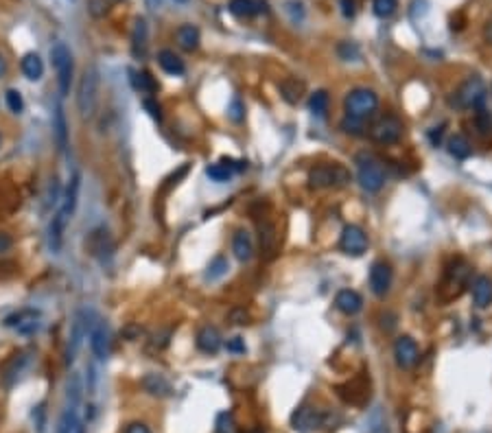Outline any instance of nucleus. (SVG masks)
I'll use <instances>...</instances> for the list:
<instances>
[{
  "label": "nucleus",
  "mask_w": 492,
  "mask_h": 433,
  "mask_svg": "<svg viewBox=\"0 0 492 433\" xmlns=\"http://www.w3.org/2000/svg\"><path fill=\"white\" fill-rule=\"evenodd\" d=\"M77 405H68L66 407V412L62 414L59 418V427H57V433H75V427H77Z\"/></svg>",
  "instance_id": "e433bc0d"
},
{
  "label": "nucleus",
  "mask_w": 492,
  "mask_h": 433,
  "mask_svg": "<svg viewBox=\"0 0 492 433\" xmlns=\"http://www.w3.org/2000/svg\"><path fill=\"white\" fill-rule=\"evenodd\" d=\"M328 105H330V97H328L326 90H315L313 95L309 97V110L315 116H326Z\"/></svg>",
  "instance_id": "72a5a7b5"
},
{
  "label": "nucleus",
  "mask_w": 492,
  "mask_h": 433,
  "mask_svg": "<svg viewBox=\"0 0 492 433\" xmlns=\"http://www.w3.org/2000/svg\"><path fill=\"white\" fill-rule=\"evenodd\" d=\"M490 92H492V86H490Z\"/></svg>",
  "instance_id": "bf43d9fd"
},
{
  "label": "nucleus",
  "mask_w": 492,
  "mask_h": 433,
  "mask_svg": "<svg viewBox=\"0 0 492 433\" xmlns=\"http://www.w3.org/2000/svg\"><path fill=\"white\" fill-rule=\"evenodd\" d=\"M53 127H55V138H57L59 151H66L68 149V121H66V114H64L62 105H57L55 118H53Z\"/></svg>",
  "instance_id": "c756f323"
},
{
  "label": "nucleus",
  "mask_w": 492,
  "mask_h": 433,
  "mask_svg": "<svg viewBox=\"0 0 492 433\" xmlns=\"http://www.w3.org/2000/svg\"><path fill=\"white\" fill-rule=\"evenodd\" d=\"M337 52H339V57L343 61H357L359 57H361V50H359V46L354 42H341L337 46Z\"/></svg>",
  "instance_id": "a19ab883"
},
{
  "label": "nucleus",
  "mask_w": 492,
  "mask_h": 433,
  "mask_svg": "<svg viewBox=\"0 0 492 433\" xmlns=\"http://www.w3.org/2000/svg\"><path fill=\"white\" fill-rule=\"evenodd\" d=\"M88 339H90V350L97 359H108L110 354V331L105 322H92L88 326Z\"/></svg>",
  "instance_id": "ddd939ff"
},
{
  "label": "nucleus",
  "mask_w": 492,
  "mask_h": 433,
  "mask_svg": "<svg viewBox=\"0 0 492 433\" xmlns=\"http://www.w3.org/2000/svg\"><path fill=\"white\" fill-rule=\"evenodd\" d=\"M50 59H53V66H55V73H57L59 95L68 97L70 86H73V52L64 42H57L50 48Z\"/></svg>",
  "instance_id": "423d86ee"
},
{
  "label": "nucleus",
  "mask_w": 492,
  "mask_h": 433,
  "mask_svg": "<svg viewBox=\"0 0 492 433\" xmlns=\"http://www.w3.org/2000/svg\"><path fill=\"white\" fill-rule=\"evenodd\" d=\"M7 328H13L18 335L29 337L33 335L37 328H39V313L35 309H20V311H13L11 315H7L5 322Z\"/></svg>",
  "instance_id": "f8f14e48"
},
{
  "label": "nucleus",
  "mask_w": 492,
  "mask_h": 433,
  "mask_svg": "<svg viewBox=\"0 0 492 433\" xmlns=\"http://www.w3.org/2000/svg\"><path fill=\"white\" fill-rule=\"evenodd\" d=\"M0 147H3V138H0Z\"/></svg>",
  "instance_id": "13d9d810"
},
{
  "label": "nucleus",
  "mask_w": 492,
  "mask_h": 433,
  "mask_svg": "<svg viewBox=\"0 0 492 433\" xmlns=\"http://www.w3.org/2000/svg\"><path fill=\"white\" fill-rule=\"evenodd\" d=\"M442 134H444V125H440V127H433V129L429 131V140H431L433 147H437V144H440V138H442Z\"/></svg>",
  "instance_id": "8fccbe9b"
},
{
  "label": "nucleus",
  "mask_w": 492,
  "mask_h": 433,
  "mask_svg": "<svg viewBox=\"0 0 492 433\" xmlns=\"http://www.w3.org/2000/svg\"><path fill=\"white\" fill-rule=\"evenodd\" d=\"M147 46H149L147 22H144L142 18H138L134 22V29H131V52H134V57H138V59L147 57Z\"/></svg>",
  "instance_id": "6ab92c4d"
},
{
  "label": "nucleus",
  "mask_w": 492,
  "mask_h": 433,
  "mask_svg": "<svg viewBox=\"0 0 492 433\" xmlns=\"http://www.w3.org/2000/svg\"><path fill=\"white\" fill-rule=\"evenodd\" d=\"M341 13H343V18H354L357 0H341Z\"/></svg>",
  "instance_id": "de8ad7c7"
},
{
  "label": "nucleus",
  "mask_w": 492,
  "mask_h": 433,
  "mask_svg": "<svg viewBox=\"0 0 492 433\" xmlns=\"http://www.w3.org/2000/svg\"><path fill=\"white\" fill-rule=\"evenodd\" d=\"M341 131H346V134H352V136H361L363 134V123H359L354 121V118H348V116H343V121H341Z\"/></svg>",
  "instance_id": "37998d69"
},
{
  "label": "nucleus",
  "mask_w": 492,
  "mask_h": 433,
  "mask_svg": "<svg viewBox=\"0 0 492 433\" xmlns=\"http://www.w3.org/2000/svg\"><path fill=\"white\" fill-rule=\"evenodd\" d=\"M471 294L477 309H488L492 302V280L488 276H477L471 285Z\"/></svg>",
  "instance_id": "412c9836"
},
{
  "label": "nucleus",
  "mask_w": 492,
  "mask_h": 433,
  "mask_svg": "<svg viewBox=\"0 0 492 433\" xmlns=\"http://www.w3.org/2000/svg\"><path fill=\"white\" fill-rule=\"evenodd\" d=\"M232 254L238 262H249L254 256V241L247 230H236L232 236Z\"/></svg>",
  "instance_id": "aec40b11"
},
{
  "label": "nucleus",
  "mask_w": 492,
  "mask_h": 433,
  "mask_svg": "<svg viewBox=\"0 0 492 433\" xmlns=\"http://www.w3.org/2000/svg\"><path fill=\"white\" fill-rule=\"evenodd\" d=\"M5 75H7V61L3 55H0V77H5Z\"/></svg>",
  "instance_id": "864d4df0"
},
{
  "label": "nucleus",
  "mask_w": 492,
  "mask_h": 433,
  "mask_svg": "<svg viewBox=\"0 0 492 433\" xmlns=\"http://www.w3.org/2000/svg\"><path fill=\"white\" fill-rule=\"evenodd\" d=\"M20 68H22V75L29 79V81H39V79L44 77V61L42 57L37 55V52H26L20 61Z\"/></svg>",
  "instance_id": "a878e982"
},
{
  "label": "nucleus",
  "mask_w": 492,
  "mask_h": 433,
  "mask_svg": "<svg viewBox=\"0 0 492 433\" xmlns=\"http://www.w3.org/2000/svg\"><path fill=\"white\" fill-rule=\"evenodd\" d=\"M176 3H186V0H176Z\"/></svg>",
  "instance_id": "4d7b16f0"
},
{
  "label": "nucleus",
  "mask_w": 492,
  "mask_h": 433,
  "mask_svg": "<svg viewBox=\"0 0 492 433\" xmlns=\"http://www.w3.org/2000/svg\"><path fill=\"white\" fill-rule=\"evenodd\" d=\"M26 361H29V357L26 354H16L7 365H5V370H3V378H5V383L11 385L13 381H16L22 372V367L26 365Z\"/></svg>",
  "instance_id": "473e14b6"
},
{
  "label": "nucleus",
  "mask_w": 492,
  "mask_h": 433,
  "mask_svg": "<svg viewBox=\"0 0 492 433\" xmlns=\"http://www.w3.org/2000/svg\"><path fill=\"white\" fill-rule=\"evenodd\" d=\"M176 42L182 50L186 52H193L199 48V42H202V33L195 24H182L180 29L176 31Z\"/></svg>",
  "instance_id": "5701e85b"
},
{
  "label": "nucleus",
  "mask_w": 492,
  "mask_h": 433,
  "mask_svg": "<svg viewBox=\"0 0 492 433\" xmlns=\"http://www.w3.org/2000/svg\"><path fill=\"white\" fill-rule=\"evenodd\" d=\"M258 232H261V247L265 252H272L278 243V234H276V228L272 223H258Z\"/></svg>",
  "instance_id": "c9c22d12"
},
{
  "label": "nucleus",
  "mask_w": 492,
  "mask_h": 433,
  "mask_svg": "<svg viewBox=\"0 0 492 433\" xmlns=\"http://www.w3.org/2000/svg\"><path fill=\"white\" fill-rule=\"evenodd\" d=\"M99 86H101L99 70L95 68V66H90V68L84 70L82 81H79V88H77V108H79V114H82L84 118H92L97 114Z\"/></svg>",
  "instance_id": "7ed1b4c3"
},
{
  "label": "nucleus",
  "mask_w": 492,
  "mask_h": 433,
  "mask_svg": "<svg viewBox=\"0 0 492 433\" xmlns=\"http://www.w3.org/2000/svg\"><path fill=\"white\" fill-rule=\"evenodd\" d=\"M392 280H394V273H392V265L385 260H375L370 267V291L375 294L377 298H385L390 294L392 289Z\"/></svg>",
  "instance_id": "9b49d317"
},
{
  "label": "nucleus",
  "mask_w": 492,
  "mask_h": 433,
  "mask_svg": "<svg viewBox=\"0 0 492 433\" xmlns=\"http://www.w3.org/2000/svg\"><path fill=\"white\" fill-rule=\"evenodd\" d=\"M79 189H82V173L75 171L73 177L68 180L64 189V195H62V202H59V213L66 217V219H73L75 210H77V202H79Z\"/></svg>",
  "instance_id": "4468645a"
},
{
  "label": "nucleus",
  "mask_w": 492,
  "mask_h": 433,
  "mask_svg": "<svg viewBox=\"0 0 492 433\" xmlns=\"http://www.w3.org/2000/svg\"><path fill=\"white\" fill-rule=\"evenodd\" d=\"M232 427H234L232 414H228V412L219 414V418H217V433H232L234 431Z\"/></svg>",
  "instance_id": "c03bdc74"
},
{
  "label": "nucleus",
  "mask_w": 492,
  "mask_h": 433,
  "mask_svg": "<svg viewBox=\"0 0 492 433\" xmlns=\"http://www.w3.org/2000/svg\"><path fill=\"white\" fill-rule=\"evenodd\" d=\"M158 64H160V68L167 75H171V77H182L186 73L184 59L178 55L176 50H171V48H162L160 52H158Z\"/></svg>",
  "instance_id": "4be33fe9"
},
{
  "label": "nucleus",
  "mask_w": 492,
  "mask_h": 433,
  "mask_svg": "<svg viewBox=\"0 0 492 433\" xmlns=\"http://www.w3.org/2000/svg\"><path fill=\"white\" fill-rule=\"evenodd\" d=\"M75 433H86V427H84L82 423H77V427H75Z\"/></svg>",
  "instance_id": "6e6d98bb"
},
{
  "label": "nucleus",
  "mask_w": 492,
  "mask_h": 433,
  "mask_svg": "<svg viewBox=\"0 0 492 433\" xmlns=\"http://www.w3.org/2000/svg\"><path fill=\"white\" fill-rule=\"evenodd\" d=\"M228 269H230L228 258L219 254V256H215V258H212V260L208 262V267H206V280L217 282V280L223 278L225 273H228Z\"/></svg>",
  "instance_id": "7c9ffc66"
},
{
  "label": "nucleus",
  "mask_w": 492,
  "mask_h": 433,
  "mask_svg": "<svg viewBox=\"0 0 492 433\" xmlns=\"http://www.w3.org/2000/svg\"><path fill=\"white\" fill-rule=\"evenodd\" d=\"M291 427L298 433H315L317 429L324 427V414L311 405H300L298 410L291 414Z\"/></svg>",
  "instance_id": "1a4fd4ad"
},
{
  "label": "nucleus",
  "mask_w": 492,
  "mask_h": 433,
  "mask_svg": "<svg viewBox=\"0 0 492 433\" xmlns=\"http://www.w3.org/2000/svg\"><path fill=\"white\" fill-rule=\"evenodd\" d=\"M446 149H448L451 155L455 157V160H466V157H471V153H473V144L466 136L453 134L446 142Z\"/></svg>",
  "instance_id": "bb28decb"
},
{
  "label": "nucleus",
  "mask_w": 492,
  "mask_h": 433,
  "mask_svg": "<svg viewBox=\"0 0 492 433\" xmlns=\"http://www.w3.org/2000/svg\"><path fill=\"white\" fill-rule=\"evenodd\" d=\"M379 110V95L370 88H354L343 99V112L348 118L366 123Z\"/></svg>",
  "instance_id": "f257e3e1"
},
{
  "label": "nucleus",
  "mask_w": 492,
  "mask_h": 433,
  "mask_svg": "<svg viewBox=\"0 0 492 433\" xmlns=\"http://www.w3.org/2000/svg\"><path fill=\"white\" fill-rule=\"evenodd\" d=\"M140 385L144 387V392L151 394V396H158V398H167L173 394V387L169 381L162 376V374H147L142 381H140Z\"/></svg>",
  "instance_id": "b1692460"
},
{
  "label": "nucleus",
  "mask_w": 492,
  "mask_h": 433,
  "mask_svg": "<svg viewBox=\"0 0 492 433\" xmlns=\"http://www.w3.org/2000/svg\"><path fill=\"white\" fill-rule=\"evenodd\" d=\"M287 11L291 13V20L294 22H300L304 18V7H302V3H296V0L287 3Z\"/></svg>",
  "instance_id": "49530a36"
},
{
  "label": "nucleus",
  "mask_w": 492,
  "mask_h": 433,
  "mask_svg": "<svg viewBox=\"0 0 492 433\" xmlns=\"http://www.w3.org/2000/svg\"><path fill=\"white\" fill-rule=\"evenodd\" d=\"M394 359L401 370H411V367H416L420 361V348L416 344V339L409 335L398 337L394 341Z\"/></svg>",
  "instance_id": "9d476101"
},
{
  "label": "nucleus",
  "mask_w": 492,
  "mask_h": 433,
  "mask_svg": "<svg viewBox=\"0 0 492 433\" xmlns=\"http://www.w3.org/2000/svg\"><path fill=\"white\" fill-rule=\"evenodd\" d=\"M370 136L375 142L379 144H396L403 136V121L401 118H396L392 114L379 118V121L372 125L370 129Z\"/></svg>",
  "instance_id": "6e6552de"
},
{
  "label": "nucleus",
  "mask_w": 492,
  "mask_h": 433,
  "mask_svg": "<svg viewBox=\"0 0 492 433\" xmlns=\"http://www.w3.org/2000/svg\"><path fill=\"white\" fill-rule=\"evenodd\" d=\"M225 348H228V352H232V354H243L247 348H245V341L241 339V337H232V339H228V344H225Z\"/></svg>",
  "instance_id": "a18cd8bd"
},
{
  "label": "nucleus",
  "mask_w": 492,
  "mask_h": 433,
  "mask_svg": "<svg viewBox=\"0 0 492 433\" xmlns=\"http://www.w3.org/2000/svg\"><path fill=\"white\" fill-rule=\"evenodd\" d=\"M335 309L343 315H348V318H352V315L361 313L363 298L357 291H352V289H341V291H337V296H335Z\"/></svg>",
  "instance_id": "a211bd4d"
},
{
  "label": "nucleus",
  "mask_w": 492,
  "mask_h": 433,
  "mask_svg": "<svg viewBox=\"0 0 492 433\" xmlns=\"http://www.w3.org/2000/svg\"><path fill=\"white\" fill-rule=\"evenodd\" d=\"M228 11L234 18L247 20V18H254L261 11V3H256V0H230Z\"/></svg>",
  "instance_id": "cd10ccee"
},
{
  "label": "nucleus",
  "mask_w": 492,
  "mask_h": 433,
  "mask_svg": "<svg viewBox=\"0 0 492 433\" xmlns=\"http://www.w3.org/2000/svg\"><path fill=\"white\" fill-rule=\"evenodd\" d=\"M142 108L147 110V114L153 118V121L158 123H162V105L158 103L153 97H147V99H142Z\"/></svg>",
  "instance_id": "79ce46f5"
},
{
  "label": "nucleus",
  "mask_w": 492,
  "mask_h": 433,
  "mask_svg": "<svg viewBox=\"0 0 492 433\" xmlns=\"http://www.w3.org/2000/svg\"><path fill=\"white\" fill-rule=\"evenodd\" d=\"M486 97H488L486 81L480 75H471L469 79H464L460 88L453 92L451 103H453L457 110H482Z\"/></svg>",
  "instance_id": "f03ea898"
},
{
  "label": "nucleus",
  "mask_w": 492,
  "mask_h": 433,
  "mask_svg": "<svg viewBox=\"0 0 492 433\" xmlns=\"http://www.w3.org/2000/svg\"><path fill=\"white\" fill-rule=\"evenodd\" d=\"M144 3H147V7H149L151 11H155V9L162 7V0H144Z\"/></svg>",
  "instance_id": "603ef678"
},
{
  "label": "nucleus",
  "mask_w": 492,
  "mask_h": 433,
  "mask_svg": "<svg viewBox=\"0 0 492 433\" xmlns=\"http://www.w3.org/2000/svg\"><path fill=\"white\" fill-rule=\"evenodd\" d=\"M13 245V239H11V234L9 232H0V254H5L9 252Z\"/></svg>",
  "instance_id": "09e8293b"
},
{
  "label": "nucleus",
  "mask_w": 492,
  "mask_h": 433,
  "mask_svg": "<svg viewBox=\"0 0 492 433\" xmlns=\"http://www.w3.org/2000/svg\"><path fill=\"white\" fill-rule=\"evenodd\" d=\"M486 39H488V44H492V24L486 29Z\"/></svg>",
  "instance_id": "5fc2aeb1"
},
{
  "label": "nucleus",
  "mask_w": 492,
  "mask_h": 433,
  "mask_svg": "<svg viewBox=\"0 0 492 433\" xmlns=\"http://www.w3.org/2000/svg\"><path fill=\"white\" fill-rule=\"evenodd\" d=\"M396 7H398V0H375L372 3V11H375L377 18H392L396 13Z\"/></svg>",
  "instance_id": "58836bf2"
},
{
  "label": "nucleus",
  "mask_w": 492,
  "mask_h": 433,
  "mask_svg": "<svg viewBox=\"0 0 492 433\" xmlns=\"http://www.w3.org/2000/svg\"><path fill=\"white\" fill-rule=\"evenodd\" d=\"M125 433H151V429L144 423H131V425H127Z\"/></svg>",
  "instance_id": "3c124183"
},
{
  "label": "nucleus",
  "mask_w": 492,
  "mask_h": 433,
  "mask_svg": "<svg viewBox=\"0 0 492 433\" xmlns=\"http://www.w3.org/2000/svg\"><path fill=\"white\" fill-rule=\"evenodd\" d=\"M88 335V324H86V313L79 311L75 315V320L70 324V337H68V363L75 361L79 348H82V341Z\"/></svg>",
  "instance_id": "f3484780"
},
{
  "label": "nucleus",
  "mask_w": 492,
  "mask_h": 433,
  "mask_svg": "<svg viewBox=\"0 0 492 433\" xmlns=\"http://www.w3.org/2000/svg\"><path fill=\"white\" fill-rule=\"evenodd\" d=\"M195 344H197V350H202L204 354H217L223 346V339L215 326L206 324L197 331Z\"/></svg>",
  "instance_id": "dca6fc26"
},
{
  "label": "nucleus",
  "mask_w": 492,
  "mask_h": 433,
  "mask_svg": "<svg viewBox=\"0 0 492 433\" xmlns=\"http://www.w3.org/2000/svg\"><path fill=\"white\" fill-rule=\"evenodd\" d=\"M66 226H68V219H66L59 210L50 219V226H48V245L53 252H59L62 245H64V232H66Z\"/></svg>",
  "instance_id": "393cba45"
},
{
  "label": "nucleus",
  "mask_w": 492,
  "mask_h": 433,
  "mask_svg": "<svg viewBox=\"0 0 492 433\" xmlns=\"http://www.w3.org/2000/svg\"><path fill=\"white\" fill-rule=\"evenodd\" d=\"M350 182V171L341 164H320L309 171V186L315 191L339 189Z\"/></svg>",
  "instance_id": "39448f33"
},
{
  "label": "nucleus",
  "mask_w": 492,
  "mask_h": 433,
  "mask_svg": "<svg viewBox=\"0 0 492 433\" xmlns=\"http://www.w3.org/2000/svg\"><path fill=\"white\" fill-rule=\"evenodd\" d=\"M206 175L210 177V182H215V184H225V182H230V180H232L234 171L228 169L223 162H217V164H208V166H206Z\"/></svg>",
  "instance_id": "f704fd0d"
},
{
  "label": "nucleus",
  "mask_w": 492,
  "mask_h": 433,
  "mask_svg": "<svg viewBox=\"0 0 492 433\" xmlns=\"http://www.w3.org/2000/svg\"><path fill=\"white\" fill-rule=\"evenodd\" d=\"M228 118L236 125H241L245 121V103L241 101V97L238 95H234L232 101L228 103Z\"/></svg>",
  "instance_id": "4c0bfd02"
},
{
  "label": "nucleus",
  "mask_w": 492,
  "mask_h": 433,
  "mask_svg": "<svg viewBox=\"0 0 492 433\" xmlns=\"http://www.w3.org/2000/svg\"><path fill=\"white\" fill-rule=\"evenodd\" d=\"M357 180L366 193H379L385 186V169L375 155L361 153L357 157Z\"/></svg>",
  "instance_id": "20e7f679"
},
{
  "label": "nucleus",
  "mask_w": 492,
  "mask_h": 433,
  "mask_svg": "<svg viewBox=\"0 0 492 433\" xmlns=\"http://www.w3.org/2000/svg\"><path fill=\"white\" fill-rule=\"evenodd\" d=\"M302 92H304V86L298 81V79H285L281 84V95L291 105H296L302 99Z\"/></svg>",
  "instance_id": "2f4dec72"
},
{
  "label": "nucleus",
  "mask_w": 492,
  "mask_h": 433,
  "mask_svg": "<svg viewBox=\"0 0 492 433\" xmlns=\"http://www.w3.org/2000/svg\"><path fill=\"white\" fill-rule=\"evenodd\" d=\"M88 249H90V254L92 256H97L101 260H105V254H112L114 252V243H112V236L110 232L105 230V228H97V230H92L90 236H88V241H86Z\"/></svg>",
  "instance_id": "2eb2a0df"
},
{
  "label": "nucleus",
  "mask_w": 492,
  "mask_h": 433,
  "mask_svg": "<svg viewBox=\"0 0 492 433\" xmlns=\"http://www.w3.org/2000/svg\"><path fill=\"white\" fill-rule=\"evenodd\" d=\"M368 234L363 228H359L354 226V223H350V226H346L341 230V236H339V249L346 254V256H363L368 252Z\"/></svg>",
  "instance_id": "0eeeda50"
},
{
  "label": "nucleus",
  "mask_w": 492,
  "mask_h": 433,
  "mask_svg": "<svg viewBox=\"0 0 492 433\" xmlns=\"http://www.w3.org/2000/svg\"><path fill=\"white\" fill-rule=\"evenodd\" d=\"M131 84H134V88L140 95H155L158 88H160L153 79V75L147 70H131Z\"/></svg>",
  "instance_id": "c85d7f7f"
},
{
  "label": "nucleus",
  "mask_w": 492,
  "mask_h": 433,
  "mask_svg": "<svg viewBox=\"0 0 492 433\" xmlns=\"http://www.w3.org/2000/svg\"><path fill=\"white\" fill-rule=\"evenodd\" d=\"M5 103H7V108L11 114H22L24 112V99L20 95V90L16 88H9L5 92Z\"/></svg>",
  "instance_id": "ea45409f"
}]
</instances>
